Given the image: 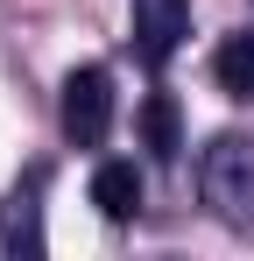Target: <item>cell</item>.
<instances>
[{
  "label": "cell",
  "mask_w": 254,
  "mask_h": 261,
  "mask_svg": "<svg viewBox=\"0 0 254 261\" xmlns=\"http://www.w3.org/2000/svg\"><path fill=\"white\" fill-rule=\"evenodd\" d=\"M191 36V0H134V49L141 64H169V49Z\"/></svg>",
  "instance_id": "3957f363"
},
{
  "label": "cell",
  "mask_w": 254,
  "mask_h": 261,
  "mask_svg": "<svg viewBox=\"0 0 254 261\" xmlns=\"http://www.w3.org/2000/svg\"><path fill=\"white\" fill-rule=\"evenodd\" d=\"M198 191L233 233H254V134H219L198 155Z\"/></svg>",
  "instance_id": "6da1fadb"
},
{
  "label": "cell",
  "mask_w": 254,
  "mask_h": 261,
  "mask_svg": "<svg viewBox=\"0 0 254 261\" xmlns=\"http://www.w3.org/2000/svg\"><path fill=\"white\" fill-rule=\"evenodd\" d=\"M92 205L106 219H134L141 212V170L134 163H99L92 170Z\"/></svg>",
  "instance_id": "277c9868"
},
{
  "label": "cell",
  "mask_w": 254,
  "mask_h": 261,
  "mask_svg": "<svg viewBox=\"0 0 254 261\" xmlns=\"http://www.w3.org/2000/svg\"><path fill=\"white\" fill-rule=\"evenodd\" d=\"M212 85L226 99H254V29H240L212 49Z\"/></svg>",
  "instance_id": "5b68a950"
},
{
  "label": "cell",
  "mask_w": 254,
  "mask_h": 261,
  "mask_svg": "<svg viewBox=\"0 0 254 261\" xmlns=\"http://www.w3.org/2000/svg\"><path fill=\"white\" fill-rule=\"evenodd\" d=\"M57 120H64V141L71 148H99L106 127H113V78L99 71V64H85L64 78V106H57Z\"/></svg>",
  "instance_id": "7a4b0ae2"
},
{
  "label": "cell",
  "mask_w": 254,
  "mask_h": 261,
  "mask_svg": "<svg viewBox=\"0 0 254 261\" xmlns=\"http://www.w3.org/2000/svg\"><path fill=\"white\" fill-rule=\"evenodd\" d=\"M42 184H49L42 170H29V191L14 184V205H7V247H14V254H42V226H36V212H42V205H36Z\"/></svg>",
  "instance_id": "8992f818"
},
{
  "label": "cell",
  "mask_w": 254,
  "mask_h": 261,
  "mask_svg": "<svg viewBox=\"0 0 254 261\" xmlns=\"http://www.w3.org/2000/svg\"><path fill=\"white\" fill-rule=\"evenodd\" d=\"M141 127H148V148H156V155H176V148H184V141H176V99H163V92L141 106Z\"/></svg>",
  "instance_id": "52a82bcc"
}]
</instances>
